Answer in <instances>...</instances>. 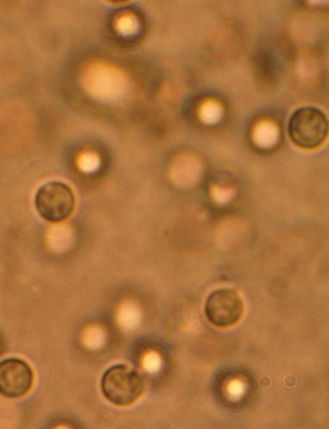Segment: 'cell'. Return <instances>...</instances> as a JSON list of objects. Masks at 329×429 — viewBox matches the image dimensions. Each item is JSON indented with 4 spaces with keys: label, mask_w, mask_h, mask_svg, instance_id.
<instances>
[{
    "label": "cell",
    "mask_w": 329,
    "mask_h": 429,
    "mask_svg": "<svg viewBox=\"0 0 329 429\" xmlns=\"http://www.w3.org/2000/svg\"><path fill=\"white\" fill-rule=\"evenodd\" d=\"M107 400L117 406H128L137 401L144 390V380L135 369L124 364L109 367L101 380Z\"/></svg>",
    "instance_id": "6da1fadb"
},
{
    "label": "cell",
    "mask_w": 329,
    "mask_h": 429,
    "mask_svg": "<svg viewBox=\"0 0 329 429\" xmlns=\"http://www.w3.org/2000/svg\"><path fill=\"white\" fill-rule=\"evenodd\" d=\"M83 82L90 95L107 101L119 99L128 88L125 74L117 67L103 62L88 64L83 74Z\"/></svg>",
    "instance_id": "7a4b0ae2"
},
{
    "label": "cell",
    "mask_w": 329,
    "mask_h": 429,
    "mask_svg": "<svg viewBox=\"0 0 329 429\" xmlns=\"http://www.w3.org/2000/svg\"><path fill=\"white\" fill-rule=\"evenodd\" d=\"M288 132L291 140L303 149L319 146L328 134V121L324 114L314 107H302L291 115Z\"/></svg>",
    "instance_id": "3957f363"
},
{
    "label": "cell",
    "mask_w": 329,
    "mask_h": 429,
    "mask_svg": "<svg viewBox=\"0 0 329 429\" xmlns=\"http://www.w3.org/2000/svg\"><path fill=\"white\" fill-rule=\"evenodd\" d=\"M34 204L37 212L44 220L59 223L73 213L75 197L69 186L62 182L52 181L38 188Z\"/></svg>",
    "instance_id": "277c9868"
},
{
    "label": "cell",
    "mask_w": 329,
    "mask_h": 429,
    "mask_svg": "<svg viewBox=\"0 0 329 429\" xmlns=\"http://www.w3.org/2000/svg\"><path fill=\"white\" fill-rule=\"evenodd\" d=\"M244 303L238 293L232 289H220L210 293L205 304L207 319L219 328L236 324L244 312Z\"/></svg>",
    "instance_id": "5b68a950"
},
{
    "label": "cell",
    "mask_w": 329,
    "mask_h": 429,
    "mask_svg": "<svg viewBox=\"0 0 329 429\" xmlns=\"http://www.w3.org/2000/svg\"><path fill=\"white\" fill-rule=\"evenodd\" d=\"M34 382V372L24 360L10 358L0 362V393L8 397L27 394Z\"/></svg>",
    "instance_id": "8992f818"
},
{
    "label": "cell",
    "mask_w": 329,
    "mask_h": 429,
    "mask_svg": "<svg viewBox=\"0 0 329 429\" xmlns=\"http://www.w3.org/2000/svg\"><path fill=\"white\" fill-rule=\"evenodd\" d=\"M114 28L121 36H131L138 32L140 23L134 14L129 12H123L115 19Z\"/></svg>",
    "instance_id": "52a82bcc"
},
{
    "label": "cell",
    "mask_w": 329,
    "mask_h": 429,
    "mask_svg": "<svg viewBox=\"0 0 329 429\" xmlns=\"http://www.w3.org/2000/svg\"><path fill=\"white\" fill-rule=\"evenodd\" d=\"M99 164L100 161L98 156L92 152L83 153L79 159V164L81 169L88 173L96 171Z\"/></svg>",
    "instance_id": "ba28073f"
}]
</instances>
